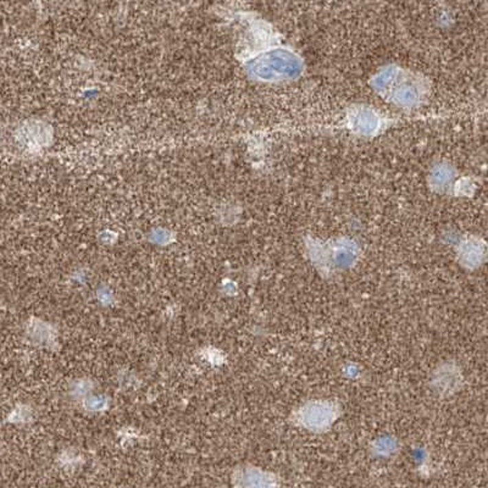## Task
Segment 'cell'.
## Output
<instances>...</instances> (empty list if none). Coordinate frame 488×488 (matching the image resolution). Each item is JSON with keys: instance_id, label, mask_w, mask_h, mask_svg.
I'll use <instances>...</instances> for the list:
<instances>
[{"instance_id": "1", "label": "cell", "mask_w": 488, "mask_h": 488, "mask_svg": "<svg viewBox=\"0 0 488 488\" xmlns=\"http://www.w3.org/2000/svg\"><path fill=\"white\" fill-rule=\"evenodd\" d=\"M338 417V410L331 401H311L304 406L299 412V419L304 428L324 431L331 426Z\"/></svg>"}, {"instance_id": "2", "label": "cell", "mask_w": 488, "mask_h": 488, "mask_svg": "<svg viewBox=\"0 0 488 488\" xmlns=\"http://www.w3.org/2000/svg\"><path fill=\"white\" fill-rule=\"evenodd\" d=\"M103 403H105L104 398H102V397H96V398H91V399L88 401L87 404L89 409H92V410H99V409H103Z\"/></svg>"}]
</instances>
